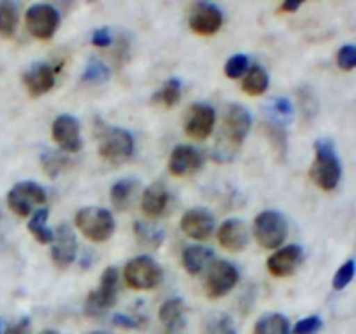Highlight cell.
Wrapping results in <instances>:
<instances>
[{
  "label": "cell",
  "mask_w": 356,
  "mask_h": 334,
  "mask_svg": "<svg viewBox=\"0 0 356 334\" xmlns=\"http://www.w3.org/2000/svg\"><path fill=\"white\" fill-rule=\"evenodd\" d=\"M113 42V35H111L110 28H97L92 33V45L96 47H108Z\"/></svg>",
  "instance_id": "60d3db41"
},
{
  "label": "cell",
  "mask_w": 356,
  "mask_h": 334,
  "mask_svg": "<svg viewBox=\"0 0 356 334\" xmlns=\"http://www.w3.org/2000/svg\"><path fill=\"white\" fill-rule=\"evenodd\" d=\"M268 86H270V77L263 66L254 65L252 68L247 70L245 79L242 82L243 93H247L249 96H261V94L266 93Z\"/></svg>",
  "instance_id": "cb8c5ba5"
},
{
  "label": "cell",
  "mask_w": 356,
  "mask_h": 334,
  "mask_svg": "<svg viewBox=\"0 0 356 334\" xmlns=\"http://www.w3.org/2000/svg\"><path fill=\"white\" fill-rule=\"evenodd\" d=\"M214 257L212 249L204 246H190L183 250V267L184 270L190 275H198L205 267H207L209 261Z\"/></svg>",
  "instance_id": "603a6c76"
},
{
  "label": "cell",
  "mask_w": 356,
  "mask_h": 334,
  "mask_svg": "<svg viewBox=\"0 0 356 334\" xmlns=\"http://www.w3.org/2000/svg\"><path fill=\"white\" fill-rule=\"evenodd\" d=\"M10 334H31V322L28 317L21 319L16 326L10 329Z\"/></svg>",
  "instance_id": "b9f144b4"
},
{
  "label": "cell",
  "mask_w": 356,
  "mask_h": 334,
  "mask_svg": "<svg viewBox=\"0 0 356 334\" xmlns=\"http://www.w3.org/2000/svg\"><path fill=\"white\" fill-rule=\"evenodd\" d=\"M299 7H301V3H299V2H296V3L285 2V3H282V6H280V10H284V13H296Z\"/></svg>",
  "instance_id": "7bdbcfd3"
},
{
  "label": "cell",
  "mask_w": 356,
  "mask_h": 334,
  "mask_svg": "<svg viewBox=\"0 0 356 334\" xmlns=\"http://www.w3.org/2000/svg\"><path fill=\"white\" fill-rule=\"evenodd\" d=\"M249 70V58L245 54H235L226 61L225 73L228 79H240Z\"/></svg>",
  "instance_id": "e575fe53"
},
{
  "label": "cell",
  "mask_w": 356,
  "mask_h": 334,
  "mask_svg": "<svg viewBox=\"0 0 356 334\" xmlns=\"http://www.w3.org/2000/svg\"><path fill=\"white\" fill-rule=\"evenodd\" d=\"M263 125H264V132H266L268 139L271 141L273 148L277 150L278 155L284 159V157L287 155V150H289L287 131H285V127L282 124H278V122H273V120H266Z\"/></svg>",
  "instance_id": "f1b7e54d"
},
{
  "label": "cell",
  "mask_w": 356,
  "mask_h": 334,
  "mask_svg": "<svg viewBox=\"0 0 356 334\" xmlns=\"http://www.w3.org/2000/svg\"><path fill=\"white\" fill-rule=\"evenodd\" d=\"M40 334H59L58 331H52V329H45V331H42Z\"/></svg>",
  "instance_id": "f6af8a7d"
},
{
  "label": "cell",
  "mask_w": 356,
  "mask_h": 334,
  "mask_svg": "<svg viewBox=\"0 0 356 334\" xmlns=\"http://www.w3.org/2000/svg\"><path fill=\"white\" fill-rule=\"evenodd\" d=\"M188 24L197 35L211 37V35L218 33L219 28L222 26V13L214 3L197 2L191 7Z\"/></svg>",
  "instance_id": "30bf717a"
},
{
  "label": "cell",
  "mask_w": 356,
  "mask_h": 334,
  "mask_svg": "<svg viewBox=\"0 0 356 334\" xmlns=\"http://www.w3.org/2000/svg\"><path fill=\"white\" fill-rule=\"evenodd\" d=\"M10 329H13L10 324L7 322V320L0 319V334H10Z\"/></svg>",
  "instance_id": "ee69618b"
},
{
  "label": "cell",
  "mask_w": 356,
  "mask_h": 334,
  "mask_svg": "<svg viewBox=\"0 0 356 334\" xmlns=\"http://www.w3.org/2000/svg\"><path fill=\"white\" fill-rule=\"evenodd\" d=\"M87 334H110L106 331H92V333H87Z\"/></svg>",
  "instance_id": "bcb514c9"
},
{
  "label": "cell",
  "mask_w": 356,
  "mask_h": 334,
  "mask_svg": "<svg viewBox=\"0 0 356 334\" xmlns=\"http://www.w3.org/2000/svg\"><path fill=\"white\" fill-rule=\"evenodd\" d=\"M24 23L35 38L49 40L54 37L59 26V13L49 3H35L26 10Z\"/></svg>",
  "instance_id": "ba28073f"
},
{
  "label": "cell",
  "mask_w": 356,
  "mask_h": 334,
  "mask_svg": "<svg viewBox=\"0 0 356 334\" xmlns=\"http://www.w3.org/2000/svg\"><path fill=\"white\" fill-rule=\"evenodd\" d=\"M17 28V6L13 2H0V35L10 38Z\"/></svg>",
  "instance_id": "f546056e"
},
{
  "label": "cell",
  "mask_w": 356,
  "mask_h": 334,
  "mask_svg": "<svg viewBox=\"0 0 356 334\" xmlns=\"http://www.w3.org/2000/svg\"><path fill=\"white\" fill-rule=\"evenodd\" d=\"M299 101H301L302 108H305L306 117H315L316 115V100H315V94L312 93V89L305 87V89L301 90V97H299Z\"/></svg>",
  "instance_id": "ab89813d"
},
{
  "label": "cell",
  "mask_w": 356,
  "mask_h": 334,
  "mask_svg": "<svg viewBox=\"0 0 356 334\" xmlns=\"http://www.w3.org/2000/svg\"><path fill=\"white\" fill-rule=\"evenodd\" d=\"M52 138L63 152L76 153L82 148L80 124L72 115H59L52 122Z\"/></svg>",
  "instance_id": "4fadbf2b"
},
{
  "label": "cell",
  "mask_w": 356,
  "mask_h": 334,
  "mask_svg": "<svg viewBox=\"0 0 356 334\" xmlns=\"http://www.w3.org/2000/svg\"><path fill=\"white\" fill-rule=\"evenodd\" d=\"M355 277V260H348L343 267L337 270V273L334 275V289L336 291H343L348 285L351 284Z\"/></svg>",
  "instance_id": "d590c367"
},
{
  "label": "cell",
  "mask_w": 356,
  "mask_h": 334,
  "mask_svg": "<svg viewBox=\"0 0 356 334\" xmlns=\"http://www.w3.org/2000/svg\"><path fill=\"white\" fill-rule=\"evenodd\" d=\"M323 327V320L318 315L306 317L299 320L292 329V334H318Z\"/></svg>",
  "instance_id": "8d00e7d4"
},
{
  "label": "cell",
  "mask_w": 356,
  "mask_h": 334,
  "mask_svg": "<svg viewBox=\"0 0 356 334\" xmlns=\"http://www.w3.org/2000/svg\"><path fill=\"white\" fill-rule=\"evenodd\" d=\"M138 188H139L138 180L125 177V180L117 181L110 190V198L113 207L122 212L127 211V209L132 205V202H134L136 193H138Z\"/></svg>",
  "instance_id": "7402d4cb"
},
{
  "label": "cell",
  "mask_w": 356,
  "mask_h": 334,
  "mask_svg": "<svg viewBox=\"0 0 356 334\" xmlns=\"http://www.w3.org/2000/svg\"><path fill=\"white\" fill-rule=\"evenodd\" d=\"M202 153L188 145H179L172 150L169 157V173L176 177L193 176L202 169Z\"/></svg>",
  "instance_id": "9a60e30c"
},
{
  "label": "cell",
  "mask_w": 356,
  "mask_h": 334,
  "mask_svg": "<svg viewBox=\"0 0 356 334\" xmlns=\"http://www.w3.org/2000/svg\"><path fill=\"white\" fill-rule=\"evenodd\" d=\"M181 94H183L181 80L169 79L155 94H153V103L160 104V106L163 108H172L179 103Z\"/></svg>",
  "instance_id": "4316f807"
},
{
  "label": "cell",
  "mask_w": 356,
  "mask_h": 334,
  "mask_svg": "<svg viewBox=\"0 0 356 334\" xmlns=\"http://www.w3.org/2000/svg\"><path fill=\"white\" fill-rule=\"evenodd\" d=\"M124 278L136 291H149L162 284L163 271L160 264L149 256H138L125 264Z\"/></svg>",
  "instance_id": "5b68a950"
},
{
  "label": "cell",
  "mask_w": 356,
  "mask_h": 334,
  "mask_svg": "<svg viewBox=\"0 0 356 334\" xmlns=\"http://www.w3.org/2000/svg\"><path fill=\"white\" fill-rule=\"evenodd\" d=\"M52 261L58 268H68L76 257V237L72 226L63 223L58 226L52 240Z\"/></svg>",
  "instance_id": "5bb4252c"
},
{
  "label": "cell",
  "mask_w": 356,
  "mask_h": 334,
  "mask_svg": "<svg viewBox=\"0 0 356 334\" xmlns=\"http://www.w3.org/2000/svg\"><path fill=\"white\" fill-rule=\"evenodd\" d=\"M181 230L190 239L207 240L214 230V218H212L211 212L202 207L190 209L181 218Z\"/></svg>",
  "instance_id": "e0dca14e"
},
{
  "label": "cell",
  "mask_w": 356,
  "mask_h": 334,
  "mask_svg": "<svg viewBox=\"0 0 356 334\" xmlns=\"http://www.w3.org/2000/svg\"><path fill=\"white\" fill-rule=\"evenodd\" d=\"M169 190L165 184L162 183H153L145 190L141 197V209L145 216L148 218H160L165 212L167 205H169Z\"/></svg>",
  "instance_id": "ffe728a7"
},
{
  "label": "cell",
  "mask_w": 356,
  "mask_h": 334,
  "mask_svg": "<svg viewBox=\"0 0 356 334\" xmlns=\"http://www.w3.org/2000/svg\"><path fill=\"white\" fill-rule=\"evenodd\" d=\"M99 138V155L110 166H120L134 155V138L122 127L103 125L97 132Z\"/></svg>",
  "instance_id": "7a4b0ae2"
},
{
  "label": "cell",
  "mask_w": 356,
  "mask_h": 334,
  "mask_svg": "<svg viewBox=\"0 0 356 334\" xmlns=\"http://www.w3.org/2000/svg\"><path fill=\"white\" fill-rule=\"evenodd\" d=\"M356 65V49L355 45L348 44L343 45L337 52V66L341 70H346V72H351Z\"/></svg>",
  "instance_id": "f35d334b"
},
{
  "label": "cell",
  "mask_w": 356,
  "mask_h": 334,
  "mask_svg": "<svg viewBox=\"0 0 356 334\" xmlns=\"http://www.w3.org/2000/svg\"><path fill=\"white\" fill-rule=\"evenodd\" d=\"M49 218V211L47 209H38L33 216H31L30 223H28V230H30L31 235L35 237V240L40 244H52L54 240V233L52 230H49L45 226Z\"/></svg>",
  "instance_id": "83f0119b"
},
{
  "label": "cell",
  "mask_w": 356,
  "mask_h": 334,
  "mask_svg": "<svg viewBox=\"0 0 356 334\" xmlns=\"http://www.w3.org/2000/svg\"><path fill=\"white\" fill-rule=\"evenodd\" d=\"M70 164V160L66 159L63 153L59 152H45L42 155V167H44V173L49 177H56L59 173L66 169V166Z\"/></svg>",
  "instance_id": "836d02e7"
},
{
  "label": "cell",
  "mask_w": 356,
  "mask_h": 334,
  "mask_svg": "<svg viewBox=\"0 0 356 334\" xmlns=\"http://www.w3.org/2000/svg\"><path fill=\"white\" fill-rule=\"evenodd\" d=\"M45 200H47L45 190L33 181H21V183L14 184L7 193V205L14 214L21 216V218L30 214L35 205L44 204Z\"/></svg>",
  "instance_id": "52a82bcc"
},
{
  "label": "cell",
  "mask_w": 356,
  "mask_h": 334,
  "mask_svg": "<svg viewBox=\"0 0 356 334\" xmlns=\"http://www.w3.org/2000/svg\"><path fill=\"white\" fill-rule=\"evenodd\" d=\"M289 226L278 211H263L254 219V237L264 249H277L284 244Z\"/></svg>",
  "instance_id": "8992f818"
},
{
  "label": "cell",
  "mask_w": 356,
  "mask_h": 334,
  "mask_svg": "<svg viewBox=\"0 0 356 334\" xmlns=\"http://www.w3.org/2000/svg\"><path fill=\"white\" fill-rule=\"evenodd\" d=\"M75 225L79 232L92 242H106L115 232L113 216L103 207H82L75 214Z\"/></svg>",
  "instance_id": "277c9868"
},
{
  "label": "cell",
  "mask_w": 356,
  "mask_h": 334,
  "mask_svg": "<svg viewBox=\"0 0 356 334\" xmlns=\"http://www.w3.org/2000/svg\"><path fill=\"white\" fill-rule=\"evenodd\" d=\"M218 240L225 249L232 253H240L249 242V232L242 219H226L218 230Z\"/></svg>",
  "instance_id": "d6986e66"
},
{
  "label": "cell",
  "mask_w": 356,
  "mask_h": 334,
  "mask_svg": "<svg viewBox=\"0 0 356 334\" xmlns=\"http://www.w3.org/2000/svg\"><path fill=\"white\" fill-rule=\"evenodd\" d=\"M202 334H236V327L229 315H226V313H214V315L207 319Z\"/></svg>",
  "instance_id": "4dcf8cb0"
},
{
  "label": "cell",
  "mask_w": 356,
  "mask_h": 334,
  "mask_svg": "<svg viewBox=\"0 0 356 334\" xmlns=\"http://www.w3.org/2000/svg\"><path fill=\"white\" fill-rule=\"evenodd\" d=\"M160 322L165 326L167 334H177L184 326V301L181 298H169L159 310Z\"/></svg>",
  "instance_id": "44dd1931"
},
{
  "label": "cell",
  "mask_w": 356,
  "mask_h": 334,
  "mask_svg": "<svg viewBox=\"0 0 356 334\" xmlns=\"http://www.w3.org/2000/svg\"><path fill=\"white\" fill-rule=\"evenodd\" d=\"M302 263V249L299 246H287L282 247L275 254H271L268 260V271L273 277L284 278L291 277L296 273Z\"/></svg>",
  "instance_id": "2e32d148"
},
{
  "label": "cell",
  "mask_w": 356,
  "mask_h": 334,
  "mask_svg": "<svg viewBox=\"0 0 356 334\" xmlns=\"http://www.w3.org/2000/svg\"><path fill=\"white\" fill-rule=\"evenodd\" d=\"M252 125L249 110L242 104H229L225 115V138L232 146H240L247 138Z\"/></svg>",
  "instance_id": "7c38bea8"
},
{
  "label": "cell",
  "mask_w": 356,
  "mask_h": 334,
  "mask_svg": "<svg viewBox=\"0 0 356 334\" xmlns=\"http://www.w3.org/2000/svg\"><path fill=\"white\" fill-rule=\"evenodd\" d=\"M216 125V111L207 103H195L188 111L184 132L195 141H204L212 134Z\"/></svg>",
  "instance_id": "8fae6325"
},
{
  "label": "cell",
  "mask_w": 356,
  "mask_h": 334,
  "mask_svg": "<svg viewBox=\"0 0 356 334\" xmlns=\"http://www.w3.org/2000/svg\"><path fill=\"white\" fill-rule=\"evenodd\" d=\"M132 230H134V237L138 240V244L141 247H145V249L155 250L163 244V232L156 228V226L143 221H136Z\"/></svg>",
  "instance_id": "d4e9b609"
},
{
  "label": "cell",
  "mask_w": 356,
  "mask_h": 334,
  "mask_svg": "<svg viewBox=\"0 0 356 334\" xmlns=\"http://www.w3.org/2000/svg\"><path fill=\"white\" fill-rule=\"evenodd\" d=\"M313 183L323 191L336 190L343 176V166L337 157L336 146L330 139L320 138L315 143V160L309 169Z\"/></svg>",
  "instance_id": "6da1fadb"
},
{
  "label": "cell",
  "mask_w": 356,
  "mask_h": 334,
  "mask_svg": "<svg viewBox=\"0 0 356 334\" xmlns=\"http://www.w3.org/2000/svg\"><path fill=\"white\" fill-rule=\"evenodd\" d=\"M254 334H291L289 319L282 313H266L256 322Z\"/></svg>",
  "instance_id": "484cf974"
},
{
  "label": "cell",
  "mask_w": 356,
  "mask_h": 334,
  "mask_svg": "<svg viewBox=\"0 0 356 334\" xmlns=\"http://www.w3.org/2000/svg\"><path fill=\"white\" fill-rule=\"evenodd\" d=\"M110 79V68L104 65L103 61L99 59L92 58L87 61L86 68H83L82 73V82H89V84H103Z\"/></svg>",
  "instance_id": "1f68e13d"
},
{
  "label": "cell",
  "mask_w": 356,
  "mask_h": 334,
  "mask_svg": "<svg viewBox=\"0 0 356 334\" xmlns=\"http://www.w3.org/2000/svg\"><path fill=\"white\" fill-rule=\"evenodd\" d=\"M268 111H270L271 115L270 120L278 122V124L284 125V122L291 120L292 115H294V106H292V103L287 97L277 96L268 103Z\"/></svg>",
  "instance_id": "d6a6232c"
},
{
  "label": "cell",
  "mask_w": 356,
  "mask_h": 334,
  "mask_svg": "<svg viewBox=\"0 0 356 334\" xmlns=\"http://www.w3.org/2000/svg\"><path fill=\"white\" fill-rule=\"evenodd\" d=\"M118 278L120 275L115 267L106 268L101 273L99 285L96 291L89 292L86 303H83V315L89 319H96V317L104 315L111 306H115L118 294Z\"/></svg>",
  "instance_id": "3957f363"
},
{
  "label": "cell",
  "mask_w": 356,
  "mask_h": 334,
  "mask_svg": "<svg viewBox=\"0 0 356 334\" xmlns=\"http://www.w3.org/2000/svg\"><path fill=\"white\" fill-rule=\"evenodd\" d=\"M54 72L56 70L47 63H40V65H35L33 68L28 70L23 75V84L28 94L31 97H40L47 94L54 86Z\"/></svg>",
  "instance_id": "ac0fdd59"
},
{
  "label": "cell",
  "mask_w": 356,
  "mask_h": 334,
  "mask_svg": "<svg viewBox=\"0 0 356 334\" xmlns=\"http://www.w3.org/2000/svg\"><path fill=\"white\" fill-rule=\"evenodd\" d=\"M113 326L122 327V329H141L146 326V319L143 315H129V313H117L111 319Z\"/></svg>",
  "instance_id": "74e56055"
},
{
  "label": "cell",
  "mask_w": 356,
  "mask_h": 334,
  "mask_svg": "<svg viewBox=\"0 0 356 334\" xmlns=\"http://www.w3.org/2000/svg\"><path fill=\"white\" fill-rule=\"evenodd\" d=\"M240 280V271L229 261H216L212 264L211 271H209L207 282H205V291L207 296L212 299L222 298V296L228 294L232 289H235V285Z\"/></svg>",
  "instance_id": "9c48e42d"
}]
</instances>
